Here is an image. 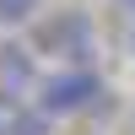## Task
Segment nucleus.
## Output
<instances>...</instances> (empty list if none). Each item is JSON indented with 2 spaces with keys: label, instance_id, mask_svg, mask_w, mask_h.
<instances>
[{
  "label": "nucleus",
  "instance_id": "nucleus-4",
  "mask_svg": "<svg viewBox=\"0 0 135 135\" xmlns=\"http://www.w3.org/2000/svg\"><path fill=\"white\" fill-rule=\"evenodd\" d=\"M0 81H6L11 97H16L22 86H32V54L22 49V43H0Z\"/></svg>",
  "mask_w": 135,
  "mask_h": 135
},
{
  "label": "nucleus",
  "instance_id": "nucleus-3",
  "mask_svg": "<svg viewBox=\"0 0 135 135\" xmlns=\"http://www.w3.org/2000/svg\"><path fill=\"white\" fill-rule=\"evenodd\" d=\"M49 124H54L49 114L27 108L22 97H11V92H0V135H49Z\"/></svg>",
  "mask_w": 135,
  "mask_h": 135
},
{
  "label": "nucleus",
  "instance_id": "nucleus-5",
  "mask_svg": "<svg viewBox=\"0 0 135 135\" xmlns=\"http://www.w3.org/2000/svg\"><path fill=\"white\" fill-rule=\"evenodd\" d=\"M38 16V0H0V27H27Z\"/></svg>",
  "mask_w": 135,
  "mask_h": 135
},
{
  "label": "nucleus",
  "instance_id": "nucleus-1",
  "mask_svg": "<svg viewBox=\"0 0 135 135\" xmlns=\"http://www.w3.org/2000/svg\"><path fill=\"white\" fill-rule=\"evenodd\" d=\"M103 92V81H97V70H49L38 81V114L49 119H65V114H81V108H92Z\"/></svg>",
  "mask_w": 135,
  "mask_h": 135
},
{
  "label": "nucleus",
  "instance_id": "nucleus-7",
  "mask_svg": "<svg viewBox=\"0 0 135 135\" xmlns=\"http://www.w3.org/2000/svg\"><path fill=\"white\" fill-rule=\"evenodd\" d=\"M130 54H135V32H130Z\"/></svg>",
  "mask_w": 135,
  "mask_h": 135
},
{
  "label": "nucleus",
  "instance_id": "nucleus-6",
  "mask_svg": "<svg viewBox=\"0 0 135 135\" xmlns=\"http://www.w3.org/2000/svg\"><path fill=\"white\" fill-rule=\"evenodd\" d=\"M119 11H130V16H135V0H119Z\"/></svg>",
  "mask_w": 135,
  "mask_h": 135
},
{
  "label": "nucleus",
  "instance_id": "nucleus-2",
  "mask_svg": "<svg viewBox=\"0 0 135 135\" xmlns=\"http://www.w3.org/2000/svg\"><path fill=\"white\" fill-rule=\"evenodd\" d=\"M38 49L43 54H65L70 70H86V60H92V49H97L86 11H60V16H49L38 27Z\"/></svg>",
  "mask_w": 135,
  "mask_h": 135
}]
</instances>
